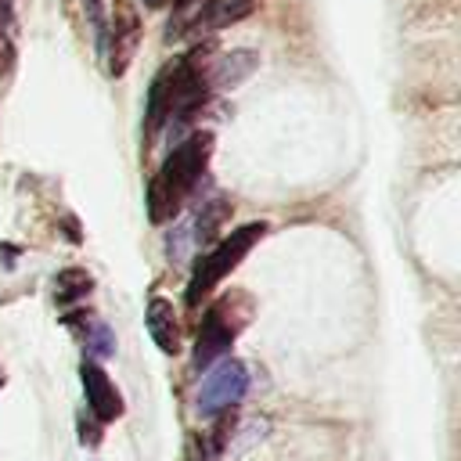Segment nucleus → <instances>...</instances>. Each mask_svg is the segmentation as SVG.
<instances>
[{"mask_svg":"<svg viewBox=\"0 0 461 461\" xmlns=\"http://www.w3.org/2000/svg\"><path fill=\"white\" fill-rule=\"evenodd\" d=\"M223 216H227V202H212V205H205V209L198 212V223H194V238H198V245L209 241V238L216 234V227L223 223Z\"/></svg>","mask_w":461,"mask_h":461,"instance_id":"f8f14e48","label":"nucleus"},{"mask_svg":"<svg viewBox=\"0 0 461 461\" xmlns=\"http://www.w3.org/2000/svg\"><path fill=\"white\" fill-rule=\"evenodd\" d=\"M249 389V367L234 357H223L216 360V367L202 378V389H198V411L202 414H220V411H230L241 403Z\"/></svg>","mask_w":461,"mask_h":461,"instance_id":"20e7f679","label":"nucleus"},{"mask_svg":"<svg viewBox=\"0 0 461 461\" xmlns=\"http://www.w3.org/2000/svg\"><path fill=\"white\" fill-rule=\"evenodd\" d=\"M209 155H212V133L209 130L191 133L187 140H180L169 151V158L158 166V173L151 176L148 194H144V205H148V220L151 223H169L180 212L184 198L194 191L198 176L205 173Z\"/></svg>","mask_w":461,"mask_h":461,"instance_id":"f03ea898","label":"nucleus"},{"mask_svg":"<svg viewBox=\"0 0 461 461\" xmlns=\"http://www.w3.org/2000/svg\"><path fill=\"white\" fill-rule=\"evenodd\" d=\"M90 288H94L90 274L79 270V267H68V270H61V274L54 277V303H58V306H72V303H79Z\"/></svg>","mask_w":461,"mask_h":461,"instance_id":"9b49d317","label":"nucleus"},{"mask_svg":"<svg viewBox=\"0 0 461 461\" xmlns=\"http://www.w3.org/2000/svg\"><path fill=\"white\" fill-rule=\"evenodd\" d=\"M256 65H259L256 50H230V54H223V58L209 68L205 83L216 86V90H234L238 83H245V79L256 72Z\"/></svg>","mask_w":461,"mask_h":461,"instance_id":"9d476101","label":"nucleus"},{"mask_svg":"<svg viewBox=\"0 0 461 461\" xmlns=\"http://www.w3.org/2000/svg\"><path fill=\"white\" fill-rule=\"evenodd\" d=\"M79 382H83V396H86V407L90 414L108 425V421H119L122 418V396L115 389V382L108 378V371L97 364V360H83L79 364Z\"/></svg>","mask_w":461,"mask_h":461,"instance_id":"39448f33","label":"nucleus"},{"mask_svg":"<svg viewBox=\"0 0 461 461\" xmlns=\"http://www.w3.org/2000/svg\"><path fill=\"white\" fill-rule=\"evenodd\" d=\"M256 11V0H205L191 22H187V32H220L241 18H249Z\"/></svg>","mask_w":461,"mask_h":461,"instance_id":"6e6552de","label":"nucleus"},{"mask_svg":"<svg viewBox=\"0 0 461 461\" xmlns=\"http://www.w3.org/2000/svg\"><path fill=\"white\" fill-rule=\"evenodd\" d=\"M144 4H148V7H162L166 0H144Z\"/></svg>","mask_w":461,"mask_h":461,"instance_id":"2eb2a0df","label":"nucleus"},{"mask_svg":"<svg viewBox=\"0 0 461 461\" xmlns=\"http://www.w3.org/2000/svg\"><path fill=\"white\" fill-rule=\"evenodd\" d=\"M234 324H227L223 321V310L220 306H212L205 317H202V328H198V342H194V367L202 371V367H212L216 360H223L227 357V349H230V342H234Z\"/></svg>","mask_w":461,"mask_h":461,"instance_id":"423d86ee","label":"nucleus"},{"mask_svg":"<svg viewBox=\"0 0 461 461\" xmlns=\"http://www.w3.org/2000/svg\"><path fill=\"white\" fill-rule=\"evenodd\" d=\"M137 40H140V18L133 11L130 0H115L112 7V76H122V68L130 65L133 50H137Z\"/></svg>","mask_w":461,"mask_h":461,"instance_id":"0eeeda50","label":"nucleus"},{"mask_svg":"<svg viewBox=\"0 0 461 461\" xmlns=\"http://www.w3.org/2000/svg\"><path fill=\"white\" fill-rule=\"evenodd\" d=\"M176 4V11H184V7H191V4H198V0H173Z\"/></svg>","mask_w":461,"mask_h":461,"instance_id":"4468645a","label":"nucleus"},{"mask_svg":"<svg viewBox=\"0 0 461 461\" xmlns=\"http://www.w3.org/2000/svg\"><path fill=\"white\" fill-rule=\"evenodd\" d=\"M144 321H148V331H151L155 346L173 357L176 346H180V321H176L173 303L166 295H151L148 299V310H144Z\"/></svg>","mask_w":461,"mask_h":461,"instance_id":"1a4fd4ad","label":"nucleus"},{"mask_svg":"<svg viewBox=\"0 0 461 461\" xmlns=\"http://www.w3.org/2000/svg\"><path fill=\"white\" fill-rule=\"evenodd\" d=\"M86 14L97 29V50H104V7H101V0H86Z\"/></svg>","mask_w":461,"mask_h":461,"instance_id":"ddd939ff","label":"nucleus"},{"mask_svg":"<svg viewBox=\"0 0 461 461\" xmlns=\"http://www.w3.org/2000/svg\"><path fill=\"white\" fill-rule=\"evenodd\" d=\"M267 234V223L263 220H256V223H241V227H234L227 238H220L209 252H202L198 256V263H194V270H191V281H187V292H184V299H187V306H198L249 252H252V245L259 241Z\"/></svg>","mask_w":461,"mask_h":461,"instance_id":"7ed1b4c3","label":"nucleus"},{"mask_svg":"<svg viewBox=\"0 0 461 461\" xmlns=\"http://www.w3.org/2000/svg\"><path fill=\"white\" fill-rule=\"evenodd\" d=\"M209 97V83L202 76V65L194 54L173 58L162 65L148 86V104H144V144L158 137L169 122H187Z\"/></svg>","mask_w":461,"mask_h":461,"instance_id":"f257e3e1","label":"nucleus"}]
</instances>
